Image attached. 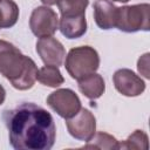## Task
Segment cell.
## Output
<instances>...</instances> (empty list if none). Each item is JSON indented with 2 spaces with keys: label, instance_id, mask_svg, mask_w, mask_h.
<instances>
[{
  "label": "cell",
  "instance_id": "1",
  "mask_svg": "<svg viewBox=\"0 0 150 150\" xmlns=\"http://www.w3.org/2000/svg\"><path fill=\"white\" fill-rule=\"evenodd\" d=\"M9 143L15 150H49L56 138L54 118L45 108L23 102L2 112Z\"/></svg>",
  "mask_w": 150,
  "mask_h": 150
},
{
  "label": "cell",
  "instance_id": "2",
  "mask_svg": "<svg viewBox=\"0 0 150 150\" xmlns=\"http://www.w3.org/2000/svg\"><path fill=\"white\" fill-rule=\"evenodd\" d=\"M35 62L13 43L0 39V74L18 90L33 88L38 77Z\"/></svg>",
  "mask_w": 150,
  "mask_h": 150
},
{
  "label": "cell",
  "instance_id": "3",
  "mask_svg": "<svg viewBox=\"0 0 150 150\" xmlns=\"http://www.w3.org/2000/svg\"><path fill=\"white\" fill-rule=\"evenodd\" d=\"M64 67L70 77L79 81L93 73H96L100 67L98 53L90 46L71 48L66 56Z\"/></svg>",
  "mask_w": 150,
  "mask_h": 150
},
{
  "label": "cell",
  "instance_id": "4",
  "mask_svg": "<svg viewBox=\"0 0 150 150\" xmlns=\"http://www.w3.org/2000/svg\"><path fill=\"white\" fill-rule=\"evenodd\" d=\"M149 12V4H137L118 7L115 28L124 33H136L139 30L148 32L150 29Z\"/></svg>",
  "mask_w": 150,
  "mask_h": 150
},
{
  "label": "cell",
  "instance_id": "5",
  "mask_svg": "<svg viewBox=\"0 0 150 150\" xmlns=\"http://www.w3.org/2000/svg\"><path fill=\"white\" fill-rule=\"evenodd\" d=\"M47 104L62 118L67 120L79 112L81 107V100L77 94L68 88L56 89L50 93L46 100Z\"/></svg>",
  "mask_w": 150,
  "mask_h": 150
},
{
  "label": "cell",
  "instance_id": "6",
  "mask_svg": "<svg viewBox=\"0 0 150 150\" xmlns=\"http://www.w3.org/2000/svg\"><path fill=\"white\" fill-rule=\"evenodd\" d=\"M29 28L38 38L53 36L59 29V18L54 9L48 6H38L29 18Z\"/></svg>",
  "mask_w": 150,
  "mask_h": 150
},
{
  "label": "cell",
  "instance_id": "7",
  "mask_svg": "<svg viewBox=\"0 0 150 150\" xmlns=\"http://www.w3.org/2000/svg\"><path fill=\"white\" fill-rule=\"evenodd\" d=\"M66 125L70 136L82 142H88L96 132V118L86 108H81L76 115L67 118Z\"/></svg>",
  "mask_w": 150,
  "mask_h": 150
},
{
  "label": "cell",
  "instance_id": "8",
  "mask_svg": "<svg viewBox=\"0 0 150 150\" xmlns=\"http://www.w3.org/2000/svg\"><path fill=\"white\" fill-rule=\"evenodd\" d=\"M112 82L116 90L127 97L139 96L145 90V82L128 68L117 69L112 75Z\"/></svg>",
  "mask_w": 150,
  "mask_h": 150
},
{
  "label": "cell",
  "instance_id": "9",
  "mask_svg": "<svg viewBox=\"0 0 150 150\" xmlns=\"http://www.w3.org/2000/svg\"><path fill=\"white\" fill-rule=\"evenodd\" d=\"M35 50L42 62L49 66L60 67L66 57V49L63 45L54 36L40 38L36 41Z\"/></svg>",
  "mask_w": 150,
  "mask_h": 150
},
{
  "label": "cell",
  "instance_id": "10",
  "mask_svg": "<svg viewBox=\"0 0 150 150\" xmlns=\"http://www.w3.org/2000/svg\"><path fill=\"white\" fill-rule=\"evenodd\" d=\"M117 9L111 1L108 0H96L94 2V19L98 28L108 30L116 27Z\"/></svg>",
  "mask_w": 150,
  "mask_h": 150
},
{
  "label": "cell",
  "instance_id": "11",
  "mask_svg": "<svg viewBox=\"0 0 150 150\" xmlns=\"http://www.w3.org/2000/svg\"><path fill=\"white\" fill-rule=\"evenodd\" d=\"M59 29L63 36L67 39H77L86 34L87 32V20L86 15H73L64 16L61 15L59 22Z\"/></svg>",
  "mask_w": 150,
  "mask_h": 150
},
{
  "label": "cell",
  "instance_id": "12",
  "mask_svg": "<svg viewBox=\"0 0 150 150\" xmlns=\"http://www.w3.org/2000/svg\"><path fill=\"white\" fill-rule=\"evenodd\" d=\"M77 87L79 90L89 100H97L105 91V82L103 77L97 73H93L79 80Z\"/></svg>",
  "mask_w": 150,
  "mask_h": 150
},
{
  "label": "cell",
  "instance_id": "13",
  "mask_svg": "<svg viewBox=\"0 0 150 150\" xmlns=\"http://www.w3.org/2000/svg\"><path fill=\"white\" fill-rule=\"evenodd\" d=\"M19 7L13 0L0 1V29L12 28L19 19Z\"/></svg>",
  "mask_w": 150,
  "mask_h": 150
},
{
  "label": "cell",
  "instance_id": "14",
  "mask_svg": "<svg viewBox=\"0 0 150 150\" xmlns=\"http://www.w3.org/2000/svg\"><path fill=\"white\" fill-rule=\"evenodd\" d=\"M36 80L41 84L50 87V88H57L61 84H63V82H64V79H63L59 67L49 66V64H46L45 67L39 69Z\"/></svg>",
  "mask_w": 150,
  "mask_h": 150
},
{
  "label": "cell",
  "instance_id": "15",
  "mask_svg": "<svg viewBox=\"0 0 150 150\" xmlns=\"http://www.w3.org/2000/svg\"><path fill=\"white\" fill-rule=\"evenodd\" d=\"M84 148L111 150V149H120V143L112 135L104 131H98L94 134V136L87 142Z\"/></svg>",
  "mask_w": 150,
  "mask_h": 150
},
{
  "label": "cell",
  "instance_id": "16",
  "mask_svg": "<svg viewBox=\"0 0 150 150\" xmlns=\"http://www.w3.org/2000/svg\"><path fill=\"white\" fill-rule=\"evenodd\" d=\"M56 5L60 9L61 15H82L86 13V8L89 5V0H57Z\"/></svg>",
  "mask_w": 150,
  "mask_h": 150
},
{
  "label": "cell",
  "instance_id": "17",
  "mask_svg": "<svg viewBox=\"0 0 150 150\" xmlns=\"http://www.w3.org/2000/svg\"><path fill=\"white\" fill-rule=\"evenodd\" d=\"M148 135L144 130H135L124 142L120 143V149H148Z\"/></svg>",
  "mask_w": 150,
  "mask_h": 150
},
{
  "label": "cell",
  "instance_id": "18",
  "mask_svg": "<svg viewBox=\"0 0 150 150\" xmlns=\"http://www.w3.org/2000/svg\"><path fill=\"white\" fill-rule=\"evenodd\" d=\"M137 69L138 71L144 75L145 79H149L150 75H149V53L142 55L139 59H138V62H137Z\"/></svg>",
  "mask_w": 150,
  "mask_h": 150
},
{
  "label": "cell",
  "instance_id": "19",
  "mask_svg": "<svg viewBox=\"0 0 150 150\" xmlns=\"http://www.w3.org/2000/svg\"><path fill=\"white\" fill-rule=\"evenodd\" d=\"M5 98H6V90H5V88L0 84V105L5 102Z\"/></svg>",
  "mask_w": 150,
  "mask_h": 150
},
{
  "label": "cell",
  "instance_id": "20",
  "mask_svg": "<svg viewBox=\"0 0 150 150\" xmlns=\"http://www.w3.org/2000/svg\"><path fill=\"white\" fill-rule=\"evenodd\" d=\"M42 4H45L46 6H53L57 4V0H40Z\"/></svg>",
  "mask_w": 150,
  "mask_h": 150
},
{
  "label": "cell",
  "instance_id": "21",
  "mask_svg": "<svg viewBox=\"0 0 150 150\" xmlns=\"http://www.w3.org/2000/svg\"><path fill=\"white\" fill-rule=\"evenodd\" d=\"M108 1H116V2H128L129 0H108Z\"/></svg>",
  "mask_w": 150,
  "mask_h": 150
},
{
  "label": "cell",
  "instance_id": "22",
  "mask_svg": "<svg viewBox=\"0 0 150 150\" xmlns=\"http://www.w3.org/2000/svg\"><path fill=\"white\" fill-rule=\"evenodd\" d=\"M0 1H1V0H0Z\"/></svg>",
  "mask_w": 150,
  "mask_h": 150
}]
</instances>
